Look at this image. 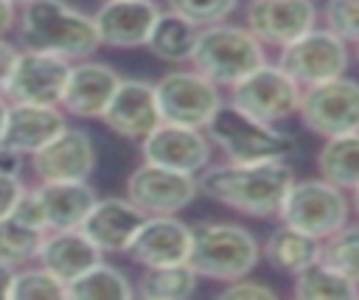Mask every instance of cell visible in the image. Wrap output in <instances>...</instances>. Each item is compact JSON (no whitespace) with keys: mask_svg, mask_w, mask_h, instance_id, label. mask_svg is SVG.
Here are the masks:
<instances>
[{"mask_svg":"<svg viewBox=\"0 0 359 300\" xmlns=\"http://www.w3.org/2000/svg\"><path fill=\"white\" fill-rule=\"evenodd\" d=\"M294 182V171L286 160L272 163H222L208 165L199 174V193L233 207L244 216L269 219L278 216L286 191Z\"/></svg>","mask_w":359,"mask_h":300,"instance_id":"1","label":"cell"},{"mask_svg":"<svg viewBox=\"0 0 359 300\" xmlns=\"http://www.w3.org/2000/svg\"><path fill=\"white\" fill-rule=\"evenodd\" d=\"M20 8L22 14L17 17V31L25 50L56 53L73 62L87 59L101 45L95 17L65 0H31Z\"/></svg>","mask_w":359,"mask_h":300,"instance_id":"2","label":"cell"},{"mask_svg":"<svg viewBox=\"0 0 359 300\" xmlns=\"http://www.w3.org/2000/svg\"><path fill=\"white\" fill-rule=\"evenodd\" d=\"M264 258L255 236L233 221H199L194 224V247L188 264L199 278L230 283L252 275Z\"/></svg>","mask_w":359,"mask_h":300,"instance_id":"3","label":"cell"},{"mask_svg":"<svg viewBox=\"0 0 359 300\" xmlns=\"http://www.w3.org/2000/svg\"><path fill=\"white\" fill-rule=\"evenodd\" d=\"M261 64H266L264 42L247 25L216 22V25L199 28L191 67H196L202 76H208L219 87H233Z\"/></svg>","mask_w":359,"mask_h":300,"instance_id":"4","label":"cell"},{"mask_svg":"<svg viewBox=\"0 0 359 300\" xmlns=\"http://www.w3.org/2000/svg\"><path fill=\"white\" fill-rule=\"evenodd\" d=\"M210 143L230 160V163H272V160H289L294 151L292 135L275 129V123L255 121L236 107L224 104L216 118L208 123Z\"/></svg>","mask_w":359,"mask_h":300,"instance_id":"5","label":"cell"},{"mask_svg":"<svg viewBox=\"0 0 359 300\" xmlns=\"http://www.w3.org/2000/svg\"><path fill=\"white\" fill-rule=\"evenodd\" d=\"M351 199L345 191L323 177L311 179H294L292 188L286 191L278 219L289 227H297L320 241L342 230L351 219Z\"/></svg>","mask_w":359,"mask_h":300,"instance_id":"6","label":"cell"},{"mask_svg":"<svg viewBox=\"0 0 359 300\" xmlns=\"http://www.w3.org/2000/svg\"><path fill=\"white\" fill-rule=\"evenodd\" d=\"M300 98L303 87L280 64H261L230 87V107L264 123H278L294 115Z\"/></svg>","mask_w":359,"mask_h":300,"instance_id":"7","label":"cell"},{"mask_svg":"<svg viewBox=\"0 0 359 300\" xmlns=\"http://www.w3.org/2000/svg\"><path fill=\"white\" fill-rule=\"evenodd\" d=\"M157 104L163 112V121L208 129V123L216 118V112L224 107L219 84L202 76L196 67L191 70H171L157 84Z\"/></svg>","mask_w":359,"mask_h":300,"instance_id":"8","label":"cell"},{"mask_svg":"<svg viewBox=\"0 0 359 300\" xmlns=\"http://www.w3.org/2000/svg\"><path fill=\"white\" fill-rule=\"evenodd\" d=\"M297 115L303 126L323 140L359 132V81L337 76L331 81L306 87Z\"/></svg>","mask_w":359,"mask_h":300,"instance_id":"9","label":"cell"},{"mask_svg":"<svg viewBox=\"0 0 359 300\" xmlns=\"http://www.w3.org/2000/svg\"><path fill=\"white\" fill-rule=\"evenodd\" d=\"M303 90L331 81L337 76H345L351 64L348 42L337 36L331 28H311L292 45L280 48V62H278Z\"/></svg>","mask_w":359,"mask_h":300,"instance_id":"10","label":"cell"},{"mask_svg":"<svg viewBox=\"0 0 359 300\" xmlns=\"http://www.w3.org/2000/svg\"><path fill=\"white\" fill-rule=\"evenodd\" d=\"M199 193V177L146 163L126 177V196L146 216H177Z\"/></svg>","mask_w":359,"mask_h":300,"instance_id":"11","label":"cell"},{"mask_svg":"<svg viewBox=\"0 0 359 300\" xmlns=\"http://www.w3.org/2000/svg\"><path fill=\"white\" fill-rule=\"evenodd\" d=\"M210 151H213V143L205 129L182 126L171 121H160L140 140V154L146 163L196 174V177L210 165Z\"/></svg>","mask_w":359,"mask_h":300,"instance_id":"12","label":"cell"},{"mask_svg":"<svg viewBox=\"0 0 359 300\" xmlns=\"http://www.w3.org/2000/svg\"><path fill=\"white\" fill-rule=\"evenodd\" d=\"M73 62L56 53L22 50L14 62L6 98L22 104H59Z\"/></svg>","mask_w":359,"mask_h":300,"instance_id":"13","label":"cell"},{"mask_svg":"<svg viewBox=\"0 0 359 300\" xmlns=\"http://www.w3.org/2000/svg\"><path fill=\"white\" fill-rule=\"evenodd\" d=\"M101 121L118 137L140 143L163 121L154 84L140 81V79H121L115 95L109 98V104L101 115Z\"/></svg>","mask_w":359,"mask_h":300,"instance_id":"14","label":"cell"},{"mask_svg":"<svg viewBox=\"0 0 359 300\" xmlns=\"http://www.w3.org/2000/svg\"><path fill=\"white\" fill-rule=\"evenodd\" d=\"M317 22L311 0H252L247 6V28L272 48H286Z\"/></svg>","mask_w":359,"mask_h":300,"instance_id":"15","label":"cell"},{"mask_svg":"<svg viewBox=\"0 0 359 300\" xmlns=\"http://www.w3.org/2000/svg\"><path fill=\"white\" fill-rule=\"evenodd\" d=\"M191 247H194V227H188L177 216H146L126 255L143 269L171 266V264H188Z\"/></svg>","mask_w":359,"mask_h":300,"instance_id":"16","label":"cell"},{"mask_svg":"<svg viewBox=\"0 0 359 300\" xmlns=\"http://www.w3.org/2000/svg\"><path fill=\"white\" fill-rule=\"evenodd\" d=\"M31 168L39 182L87 179L95 168V146L84 129L67 126L48 146L31 154Z\"/></svg>","mask_w":359,"mask_h":300,"instance_id":"17","label":"cell"},{"mask_svg":"<svg viewBox=\"0 0 359 300\" xmlns=\"http://www.w3.org/2000/svg\"><path fill=\"white\" fill-rule=\"evenodd\" d=\"M160 14L163 11L154 0H104V6L95 14L101 45H109V48L146 45Z\"/></svg>","mask_w":359,"mask_h":300,"instance_id":"18","label":"cell"},{"mask_svg":"<svg viewBox=\"0 0 359 300\" xmlns=\"http://www.w3.org/2000/svg\"><path fill=\"white\" fill-rule=\"evenodd\" d=\"M118 84H121V76L115 67H109L104 62L79 59L70 67L59 107L76 118H101L109 98L115 95Z\"/></svg>","mask_w":359,"mask_h":300,"instance_id":"19","label":"cell"},{"mask_svg":"<svg viewBox=\"0 0 359 300\" xmlns=\"http://www.w3.org/2000/svg\"><path fill=\"white\" fill-rule=\"evenodd\" d=\"M143 221L146 213L129 196H107L93 205L81 230L101 252H126Z\"/></svg>","mask_w":359,"mask_h":300,"instance_id":"20","label":"cell"},{"mask_svg":"<svg viewBox=\"0 0 359 300\" xmlns=\"http://www.w3.org/2000/svg\"><path fill=\"white\" fill-rule=\"evenodd\" d=\"M67 129L65 109L59 104H22L8 101L3 143L20 154H34Z\"/></svg>","mask_w":359,"mask_h":300,"instance_id":"21","label":"cell"},{"mask_svg":"<svg viewBox=\"0 0 359 300\" xmlns=\"http://www.w3.org/2000/svg\"><path fill=\"white\" fill-rule=\"evenodd\" d=\"M98 261H101V250L90 241V236L81 227L48 230L39 244V255H36V264H42L59 280H65V286Z\"/></svg>","mask_w":359,"mask_h":300,"instance_id":"22","label":"cell"},{"mask_svg":"<svg viewBox=\"0 0 359 300\" xmlns=\"http://www.w3.org/2000/svg\"><path fill=\"white\" fill-rule=\"evenodd\" d=\"M36 196L45 210L48 230H73L81 227L93 205L98 202L93 185L87 179H65V182H39Z\"/></svg>","mask_w":359,"mask_h":300,"instance_id":"23","label":"cell"},{"mask_svg":"<svg viewBox=\"0 0 359 300\" xmlns=\"http://www.w3.org/2000/svg\"><path fill=\"white\" fill-rule=\"evenodd\" d=\"M264 252V261L278 269V272H286V275H297L300 269H306L309 264H314L323 252V241L297 230V227H289L280 221V227L275 233H269V238L264 241L261 247Z\"/></svg>","mask_w":359,"mask_h":300,"instance_id":"24","label":"cell"},{"mask_svg":"<svg viewBox=\"0 0 359 300\" xmlns=\"http://www.w3.org/2000/svg\"><path fill=\"white\" fill-rule=\"evenodd\" d=\"M196 39H199V28L194 22H188L185 17L168 11V14H160V20H157L146 48L160 62L182 64V62H191Z\"/></svg>","mask_w":359,"mask_h":300,"instance_id":"25","label":"cell"},{"mask_svg":"<svg viewBox=\"0 0 359 300\" xmlns=\"http://www.w3.org/2000/svg\"><path fill=\"white\" fill-rule=\"evenodd\" d=\"M317 168L323 179L339 185L342 191L359 188V132L325 137L317 151Z\"/></svg>","mask_w":359,"mask_h":300,"instance_id":"26","label":"cell"},{"mask_svg":"<svg viewBox=\"0 0 359 300\" xmlns=\"http://www.w3.org/2000/svg\"><path fill=\"white\" fill-rule=\"evenodd\" d=\"M294 297L300 300H353L359 297V283L337 272L331 264L317 258L294 275Z\"/></svg>","mask_w":359,"mask_h":300,"instance_id":"27","label":"cell"},{"mask_svg":"<svg viewBox=\"0 0 359 300\" xmlns=\"http://www.w3.org/2000/svg\"><path fill=\"white\" fill-rule=\"evenodd\" d=\"M67 297H79V300H129L135 297V286L129 283V278L112 266V264H93L87 272H81L79 278H73L65 286Z\"/></svg>","mask_w":359,"mask_h":300,"instance_id":"28","label":"cell"},{"mask_svg":"<svg viewBox=\"0 0 359 300\" xmlns=\"http://www.w3.org/2000/svg\"><path fill=\"white\" fill-rule=\"evenodd\" d=\"M196 269L191 264H171V266H149L137 280L135 292L146 300H185L196 292Z\"/></svg>","mask_w":359,"mask_h":300,"instance_id":"29","label":"cell"},{"mask_svg":"<svg viewBox=\"0 0 359 300\" xmlns=\"http://www.w3.org/2000/svg\"><path fill=\"white\" fill-rule=\"evenodd\" d=\"M45 238V230H36L25 221H20L14 213L0 219V261L20 269L39 255V244Z\"/></svg>","mask_w":359,"mask_h":300,"instance_id":"30","label":"cell"},{"mask_svg":"<svg viewBox=\"0 0 359 300\" xmlns=\"http://www.w3.org/2000/svg\"><path fill=\"white\" fill-rule=\"evenodd\" d=\"M320 258L353 283H359V224H345L342 230L328 236L323 241Z\"/></svg>","mask_w":359,"mask_h":300,"instance_id":"31","label":"cell"},{"mask_svg":"<svg viewBox=\"0 0 359 300\" xmlns=\"http://www.w3.org/2000/svg\"><path fill=\"white\" fill-rule=\"evenodd\" d=\"M11 297L14 300H39V297H67L65 294V280H59L53 272H48L42 264L20 269L11 283Z\"/></svg>","mask_w":359,"mask_h":300,"instance_id":"32","label":"cell"},{"mask_svg":"<svg viewBox=\"0 0 359 300\" xmlns=\"http://www.w3.org/2000/svg\"><path fill=\"white\" fill-rule=\"evenodd\" d=\"M165 3H168V11L185 17L196 28L224 22L238 6V0H165Z\"/></svg>","mask_w":359,"mask_h":300,"instance_id":"33","label":"cell"},{"mask_svg":"<svg viewBox=\"0 0 359 300\" xmlns=\"http://www.w3.org/2000/svg\"><path fill=\"white\" fill-rule=\"evenodd\" d=\"M325 28L359 45V0H325Z\"/></svg>","mask_w":359,"mask_h":300,"instance_id":"34","label":"cell"},{"mask_svg":"<svg viewBox=\"0 0 359 300\" xmlns=\"http://www.w3.org/2000/svg\"><path fill=\"white\" fill-rule=\"evenodd\" d=\"M219 297H236V300H241V297H275V289L266 286V283L250 280V275H247V278L230 280V283L219 292Z\"/></svg>","mask_w":359,"mask_h":300,"instance_id":"35","label":"cell"},{"mask_svg":"<svg viewBox=\"0 0 359 300\" xmlns=\"http://www.w3.org/2000/svg\"><path fill=\"white\" fill-rule=\"evenodd\" d=\"M22 191H25V185H22L20 177H14V174H0V219L14 210V205H17V199L22 196Z\"/></svg>","mask_w":359,"mask_h":300,"instance_id":"36","label":"cell"},{"mask_svg":"<svg viewBox=\"0 0 359 300\" xmlns=\"http://www.w3.org/2000/svg\"><path fill=\"white\" fill-rule=\"evenodd\" d=\"M17 56H20V50L11 42H6V36H0V95H6V90H8V79H11Z\"/></svg>","mask_w":359,"mask_h":300,"instance_id":"37","label":"cell"},{"mask_svg":"<svg viewBox=\"0 0 359 300\" xmlns=\"http://www.w3.org/2000/svg\"><path fill=\"white\" fill-rule=\"evenodd\" d=\"M20 171H22V154L14 151L11 146H6V143L0 140V174H14V177H20Z\"/></svg>","mask_w":359,"mask_h":300,"instance_id":"38","label":"cell"},{"mask_svg":"<svg viewBox=\"0 0 359 300\" xmlns=\"http://www.w3.org/2000/svg\"><path fill=\"white\" fill-rule=\"evenodd\" d=\"M17 25V6L11 0H0V36H6Z\"/></svg>","mask_w":359,"mask_h":300,"instance_id":"39","label":"cell"},{"mask_svg":"<svg viewBox=\"0 0 359 300\" xmlns=\"http://www.w3.org/2000/svg\"><path fill=\"white\" fill-rule=\"evenodd\" d=\"M14 275H17V269L0 261V297H11V283H14Z\"/></svg>","mask_w":359,"mask_h":300,"instance_id":"40","label":"cell"},{"mask_svg":"<svg viewBox=\"0 0 359 300\" xmlns=\"http://www.w3.org/2000/svg\"><path fill=\"white\" fill-rule=\"evenodd\" d=\"M6 115H8V101H6V95H0V140H3V129H6Z\"/></svg>","mask_w":359,"mask_h":300,"instance_id":"41","label":"cell"},{"mask_svg":"<svg viewBox=\"0 0 359 300\" xmlns=\"http://www.w3.org/2000/svg\"><path fill=\"white\" fill-rule=\"evenodd\" d=\"M351 207H353V213L359 216V188L351 191Z\"/></svg>","mask_w":359,"mask_h":300,"instance_id":"42","label":"cell"},{"mask_svg":"<svg viewBox=\"0 0 359 300\" xmlns=\"http://www.w3.org/2000/svg\"><path fill=\"white\" fill-rule=\"evenodd\" d=\"M14 6H25V3H31V0H11Z\"/></svg>","mask_w":359,"mask_h":300,"instance_id":"43","label":"cell"},{"mask_svg":"<svg viewBox=\"0 0 359 300\" xmlns=\"http://www.w3.org/2000/svg\"><path fill=\"white\" fill-rule=\"evenodd\" d=\"M356 59H359V45H356Z\"/></svg>","mask_w":359,"mask_h":300,"instance_id":"44","label":"cell"}]
</instances>
